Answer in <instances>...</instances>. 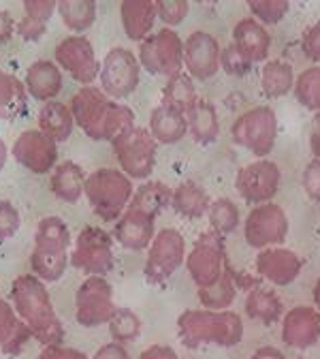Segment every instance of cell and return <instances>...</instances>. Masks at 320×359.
Segmentation results:
<instances>
[{"instance_id": "1", "label": "cell", "mask_w": 320, "mask_h": 359, "mask_svg": "<svg viewBox=\"0 0 320 359\" xmlns=\"http://www.w3.org/2000/svg\"><path fill=\"white\" fill-rule=\"evenodd\" d=\"M75 124L95 142H113L134 126V111L109 99L97 86H81L71 99Z\"/></svg>"}, {"instance_id": "2", "label": "cell", "mask_w": 320, "mask_h": 359, "mask_svg": "<svg viewBox=\"0 0 320 359\" xmlns=\"http://www.w3.org/2000/svg\"><path fill=\"white\" fill-rule=\"evenodd\" d=\"M11 299L18 317L26 323L32 338L43 346L62 344L64 325L56 314L48 285L34 274H22L11 283Z\"/></svg>"}, {"instance_id": "3", "label": "cell", "mask_w": 320, "mask_h": 359, "mask_svg": "<svg viewBox=\"0 0 320 359\" xmlns=\"http://www.w3.org/2000/svg\"><path fill=\"white\" fill-rule=\"evenodd\" d=\"M177 336L186 348L203 344L237 346L244 338V321L233 310H184L177 317Z\"/></svg>"}, {"instance_id": "4", "label": "cell", "mask_w": 320, "mask_h": 359, "mask_svg": "<svg viewBox=\"0 0 320 359\" xmlns=\"http://www.w3.org/2000/svg\"><path fill=\"white\" fill-rule=\"evenodd\" d=\"M73 238L69 224L60 216H45L34 233V248L30 252V269L45 285L58 283L71 263L69 248Z\"/></svg>"}, {"instance_id": "5", "label": "cell", "mask_w": 320, "mask_h": 359, "mask_svg": "<svg viewBox=\"0 0 320 359\" xmlns=\"http://www.w3.org/2000/svg\"><path fill=\"white\" fill-rule=\"evenodd\" d=\"M92 212L105 220V222H116L128 208L134 187L132 180L113 167H103L92 171L85 177V193Z\"/></svg>"}, {"instance_id": "6", "label": "cell", "mask_w": 320, "mask_h": 359, "mask_svg": "<svg viewBox=\"0 0 320 359\" xmlns=\"http://www.w3.org/2000/svg\"><path fill=\"white\" fill-rule=\"evenodd\" d=\"M231 140L237 146L256 154L258 158L271 154L278 140V116L273 107L256 105L237 116L231 124Z\"/></svg>"}, {"instance_id": "7", "label": "cell", "mask_w": 320, "mask_h": 359, "mask_svg": "<svg viewBox=\"0 0 320 359\" xmlns=\"http://www.w3.org/2000/svg\"><path fill=\"white\" fill-rule=\"evenodd\" d=\"M71 265L85 276H107L113 265V236L103 227H83L73 240Z\"/></svg>"}, {"instance_id": "8", "label": "cell", "mask_w": 320, "mask_h": 359, "mask_svg": "<svg viewBox=\"0 0 320 359\" xmlns=\"http://www.w3.org/2000/svg\"><path fill=\"white\" fill-rule=\"evenodd\" d=\"M111 148L120 163V171H124L130 180H146L154 171L158 142L152 137L148 128H128L111 142Z\"/></svg>"}, {"instance_id": "9", "label": "cell", "mask_w": 320, "mask_h": 359, "mask_svg": "<svg viewBox=\"0 0 320 359\" xmlns=\"http://www.w3.org/2000/svg\"><path fill=\"white\" fill-rule=\"evenodd\" d=\"M118 306L113 297V287L105 276H88L75 293V319L81 327L109 325L116 317Z\"/></svg>"}, {"instance_id": "10", "label": "cell", "mask_w": 320, "mask_h": 359, "mask_svg": "<svg viewBox=\"0 0 320 359\" xmlns=\"http://www.w3.org/2000/svg\"><path fill=\"white\" fill-rule=\"evenodd\" d=\"M139 62L152 75L173 77L184 67V41L173 28H160L139 43Z\"/></svg>"}, {"instance_id": "11", "label": "cell", "mask_w": 320, "mask_h": 359, "mask_svg": "<svg viewBox=\"0 0 320 359\" xmlns=\"http://www.w3.org/2000/svg\"><path fill=\"white\" fill-rule=\"evenodd\" d=\"M188 252H186V240L177 229H162L154 236L148 259L144 265L146 280L154 287L165 285L177 269L184 265Z\"/></svg>"}, {"instance_id": "12", "label": "cell", "mask_w": 320, "mask_h": 359, "mask_svg": "<svg viewBox=\"0 0 320 359\" xmlns=\"http://www.w3.org/2000/svg\"><path fill=\"white\" fill-rule=\"evenodd\" d=\"M101 90L113 101L130 97L141 79V62L126 48H113L101 62Z\"/></svg>"}, {"instance_id": "13", "label": "cell", "mask_w": 320, "mask_h": 359, "mask_svg": "<svg viewBox=\"0 0 320 359\" xmlns=\"http://www.w3.org/2000/svg\"><path fill=\"white\" fill-rule=\"evenodd\" d=\"M186 269L197 289H207L220 280L226 269V250L224 240L218 231L209 229L199 236L186 257Z\"/></svg>"}, {"instance_id": "14", "label": "cell", "mask_w": 320, "mask_h": 359, "mask_svg": "<svg viewBox=\"0 0 320 359\" xmlns=\"http://www.w3.org/2000/svg\"><path fill=\"white\" fill-rule=\"evenodd\" d=\"M244 236L248 246L252 248H269L280 246L288 236V216L282 205L267 201L254 205L244 222Z\"/></svg>"}, {"instance_id": "15", "label": "cell", "mask_w": 320, "mask_h": 359, "mask_svg": "<svg viewBox=\"0 0 320 359\" xmlns=\"http://www.w3.org/2000/svg\"><path fill=\"white\" fill-rule=\"evenodd\" d=\"M56 65L64 69L77 83L90 86L101 75V65L97 60L95 48L88 36L71 34L56 45Z\"/></svg>"}, {"instance_id": "16", "label": "cell", "mask_w": 320, "mask_h": 359, "mask_svg": "<svg viewBox=\"0 0 320 359\" xmlns=\"http://www.w3.org/2000/svg\"><path fill=\"white\" fill-rule=\"evenodd\" d=\"M280 167L269 158H256L237 171L235 189L237 193L254 205L267 203L276 197L280 189Z\"/></svg>"}, {"instance_id": "17", "label": "cell", "mask_w": 320, "mask_h": 359, "mask_svg": "<svg viewBox=\"0 0 320 359\" xmlns=\"http://www.w3.org/2000/svg\"><path fill=\"white\" fill-rule=\"evenodd\" d=\"M11 154L24 169H28L30 173L43 175L48 171H54L58 163V144L43 130L28 128L20 133Z\"/></svg>"}, {"instance_id": "18", "label": "cell", "mask_w": 320, "mask_h": 359, "mask_svg": "<svg viewBox=\"0 0 320 359\" xmlns=\"http://www.w3.org/2000/svg\"><path fill=\"white\" fill-rule=\"evenodd\" d=\"M222 48L214 34L205 30H195L184 41V65L190 77L209 79L220 69Z\"/></svg>"}, {"instance_id": "19", "label": "cell", "mask_w": 320, "mask_h": 359, "mask_svg": "<svg viewBox=\"0 0 320 359\" xmlns=\"http://www.w3.org/2000/svg\"><path fill=\"white\" fill-rule=\"evenodd\" d=\"M303 267V261L297 252L284 248V246H269L263 248L256 257V272L263 280L286 287L297 280Z\"/></svg>"}, {"instance_id": "20", "label": "cell", "mask_w": 320, "mask_h": 359, "mask_svg": "<svg viewBox=\"0 0 320 359\" xmlns=\"http://www.w3.org/2000/svg\"><path fill=\"white\" fill-rule=\"evenodd\" d=\"M154 227H156V216L141 212L137 208H126V212L116 220L113 227V238L116 242L132 252H139L150 248L154 240Z\"/></svg>"}, {"instance_id": "21", "label": "cell", "mask_w": 320, "mask_h": 359, "mask_svg": "<svg viewBox=\"0 0 320 359\" xmlns=\"http://www.w3.org/2000/svg\"><path fill=\"white\" fill-rule=\"evenodd\" d=\"M282 340L291 348H312L320 340V310L312 306H295L282 319Z\"/></svg>"}, {"instance_id": "22", "label": "cell", "mask_w": 320, "mask_h": 359, "mask_svg": "<svg viewBox=\"0 0 320 359\" xmlns=\"http://www.w3.org/2000/svg\"><path fill=\"white\" fill-rule=\"evenodd\" d=\"M24 83H26L28 95L34 101H41V103L56 101L64 83L62 69L54 60H34L26 69Z\"/></svg>"}, {"instance_id": "23", "label": "cell", "mask_w": 320, "mask_h": 359, "mask_svg": "<svg viewBox=\"0 0 320 359\" xmlns=\"http://www.w3.org/2000/svg\"><path fill=\"white\" fill-rule=\"evenodd\" d=\"M233 45L252 65L267 62L269 48H271V34L258 20L242 18L233 28Z\"/></svg>"}, {"instance_id": "24", "label": "cell", "mask_w": 320, "mask_h": 359, "mask_svg": "<svg viewBox=\"0 0 320 359\" xmlns=\"http://www.w3.org/2000/svg\"><path fill=\"white\" fill-rule=\"evenodd\" d=\"M30 338L32 334L26 327V323L18 317L13 304L0 297V351L5 355L18 357L24 353Z\"/></svg>"}, {"instance_id": "25", "label": "cell", "mask_w": 320, "mask_h": 359, "mask_svg": "<svg viewBox=\"0 0 320 359\" xmlns=\"http://www.w3.org/2000/svg\"><path fill=\"white\" fill-rule=\"evenodd\" d=\"M122 28L130 41H144L150 36L156 22V3L152 0H124L120 5Z\"/></svg>"}, {"instance_id": "26", "label": "cell", "mask_w": 320, "mask_h": 359, "mask_svg": "<svg viewBox=\"0 0 320 359\" xmlns=\"http://www.w3.org/2000/svg\"><path fill=\"white\" fill-rule=\"evenodd\" d=\"M150 133L158 144L171 146L188 133V120L181 111L160 103L150 114Z\"/></svg>"}, {"instance_id": "27", "label": "cell", "mask_w": 320, "mask_h": 359, "mask_svg": "<svg viewBox=\"0 0 320 359\" xmlns=\"http://www.w3.org/2000/svg\"><path fill=\"white\" fill-rule=\"evenodd\" d=\"M85 177L88 175L77 163L73 161L58 163L50 177L52 193L64 203H77L81 195L85 193Z\"/></svg>"}, {"instance_id": "28", "label": "cell", "mask_w": 320, "mask_h": 359, "mask_svg": "<svg viewBox=\"0 0 320 359\" xmlns=\"http://www.w3.org/2000/svg\"><path fill=\"white\" fill-rule=\"evenodd\" d=\"M36 122H39V130L50 135L56 144L67 142L73 135V126H75V118H73L71 107L60 103V101L43 103L39 114H36Z\"/></svg>"}, {"instance_id": "29", "label": "cell", "mask_w": 320, "mask_h": 359, "mask_svg": "<svg viewBox=\"0 0 320 359\" xmlns=\"http://www.w3.org/2000/svg\"><path fill=\"white\" fill-rule=\"evenodd\" d=\"M56 11V0H24V18L18 24V34L30 43L39 41L48 30V24Z\"/></svg>"}, {"instance_id": "30", "label": "cell", "mask_w": 320, "mask_h": 359, "mask_svg": "<svg viewBox=\"0 0 320 359\" xmlns=\"http://www.w3.org/2000/svg\"><path fill=\"white\" fill-rule=\"evenodd\" d=\"M244 308L250 319L260 321L263 325L276 323L284 314V304L278 297V293L267 287H260V285H254L252 289H248Z\"/></svg>"}, {"instance_id": "31", "label": "cell", "mask_w": 320, "mask_h": 359, "mask_svg": "<svg viewBox=\"0 0 320 359\" xmlns=\"http://www.w3.org/2000/svg\"><path fill=\"white\" fill-rule=\"evenodd\" d=\"M171 205L179 216H184V218H201L207 214V210L211 205V197L199 182L186 180V182H181L173 189Z\"/></svg>"}, {"instance_id": "32", "label": "cell", "mask_w": 320, "mask_h": 359, "mask_svg": "<svg viewBox=\"0 0 320 359\" xmlns=\"http://www.w3.org/2000/svg\"><path fill=\"white\" fill-rule=\"evenodd\" d=\"M186 120H188V130L193 133L197 144H211L218 140L220 135L218 109L207 99L199 97L197 103L186 111Z\"/></svg>"}, {"instance_id": "33", "label": "cell", "mask_w": 320, "mask_h": 359, "mask_svg": "<svg viewBox=\"0 0 320 359\" xmlns=\"http://www.w3.org/2000/svg\"><path fill=\"white\" fill-rule=\"evenodd\" d=\"M28 90L26 83L13 75H0V120H18L28 109Z\"/></svg>"}, {"instance_id": "34", "label": "cell", "mask_w": 320, "mask_h": 359, "mask_svg": "<svg viewBox=\"0 0 320 359\" xmlns=\"http://www.w3.org/2000/svg\"><path fill=\"white\" fill-rule=\"evenodd\" d=\"M295 79L297 77L293 67L282 58L267 60L260 69V88L269 99H280L288 95L295 88Z\"/></svg>"}, {"instance_id": "35", "label": "cell", "mask_w": 320, "mask_h": 359, "mask_svg": "<svg viewBox=\"0 0 320 359\" xmlns=\"http://www.w3.org/2000/svg\"><path fill=\"white\" fill-rule=\"evenodd\" d=\"M199 95L195 81L188 73H177L162 86V105H169L186 116V111L197 103Z\"/></svg>"}, {"instance_id": "36", "label": "cell", "mask_w": 320, "mask_h": 359, "mask_svg": "<svg viewBox=\"0 0 320 359\" xmlns=\"http://www.w3.org/2000/svg\"><path fill=\"white\" fill-rule=\"evenodd\" d=\"M58 15L69 30L85 32L99 15V5L95 0H58Z\"/></svg>"}, {"instance_id": "37", "label": "cell", "mask_w": 320, "mask_h": 359, "mask_svg": "<svg viewBox=\"0 0 320 359\" xmlns=\"http://www.w3.org/2000/svg\"><path fill=\"white\" fill-rule=\"evenodd\" d=\"M171 197H173V191L162 184V182H144L141 187L134 189V195L128 203V208H137L141 212H148L152 216L158 218V214L171 205Z\"/></svg>"}, {"instance_id": "38", "label": "cell", "mask_w": 320, "mask_h": 359, "mask_svg": "<svg viewBox=\"0 0 320 359\" xmlns=\"http://www.w3.org/2000/svg\"><path fill=\"white\" fill-rule=\"evenodd\" d=\"M197 295H199L203 308H209V310H228L231 308V304L235 302V295H237V285L233 280L231 267L226 265L220 280L207 289H199Z\"/></svg>"}, {"instance_id": "39", "label": "cell", "mask_w": 320, "mask_h": 359, "mask_svg": "<svg viewBox=\"0 0 320 359\" xmlns=\"http://www.w3.org/2000/svg\"><path fill=\"white\" fill-rule=\"evenodd\" d=\"M297 101L314 114H320V67H309L301 71L295 79Z\"/></svg>"}, {"instance_id": "40", "label": "cell", "mask_w": 320, "mask_h": 359, "mask_svg": "<svg viewBox=\"0 0 320 359\" xmlns=\"http://www.w3.org/2000/svg\"><path fill=\"white\" fill-rule=\"evenodd\" d=\"M207 218H209L211 229L218 231L220 236L233 233L239 224V208L231 199L220 197V199L211 201V205L207 210Z\"/></svg>"}, {"instance_id": "41", "label": "cell", "mask_w": 320, "mask_h": 359, "mask_svg": "<svg viewBox=\"0 0 320 359\" xmlns=\"http://www.w3.org/2000/svg\"><path fill=\"white\" fill-rule=\"evenodd\" d=\"M109 334L113 342H132L141 334V319L128 308H118L116 317L109 321Z\"/></svg>"}, {"instance_id": "42", "label": "cell", "mask_w": 320, "mask_h": 359, "mask_svg": "<svg viewBox=\"0 0 320 359\" xmlns=\"http://www.w3.org/2000/svg\"><path fill=\"white\" fill-rule=\"evenodd\" d=\"M288 0H248V9L254 20L265 24H278L288 13Z\"/></svg>"}, {"instance_id": "43", "label": "cell", "mask_w": 320, "mask_h": 359, "mask_svg": "<svg viewBox=\"0 0 320 359\" xmlns=\"http://www.w3.org/2000/svg\"><path fill=\"white\" fill-rule=\"evenodd\" d=\"M220 69L233 77H244L250 73L252 62L235 48L233 43H228L226 48H222V54H220Z\"/></svg>"}, {"instance_id": "44", "label": "cell", "mask_w": 320, "mask_h": 359, "mask_svg": "<svg viewBox=\"0 0 320 359\" xmlns=\"http://www.w3.org/2000/svg\"><path fill=\"white\" fill-rule=\"evenodd\" d=\"M22 227V216L13 201L0 199V242H7L18 236Z\"/></svg>"}, {"instance_id": "45", "label": "cell", "mask_w": 320, "mask_h": 359, "mask_svg": "<svg viewBox=\"0 0 320 359\" xmlns=\"http://www.w3.org/2000/svg\"><path fill=\"white\" fill-rule=\"evenodd\" d=\"M156 15L165 22V26H177L188 15V0H158Z\"/></svg>"}, {"instance_id": "46", "label": "cell", "mask_w": 320, "mask_h": 359, "mask_svg": "<svg viewBox=\"0 0 320 359\" xmlns=\"http://www.w3.org/2000/svg\"><path fill=\"white\" fill-rule=\"evenodd\" d=\"M301 50L305 58L314 62V67H320V22H314L307 26L301 34Z\"/></svg>"}, {"instance_id": "47", "label": "cell", "mask_w": 320, "mask_h": 359, "mask_svg": "<svg viewBox=\"0 0 320 359\" xmlns=\"http://www.w3.org/2000/svg\"><path fill=\"white\" fill-rule=\"evenodd\" d=\"M301 184L309 199L320 201V158H312L307 163V167L303 169Z\"/></svg>"}, {"instance_id": "48", "label": "cell", "mask_w": 320, "mask_h": 359, "mask_svg": "<svg viewBox=\"0 0 320 359\" xmlns=\"http://www.w3.org/2000/svg\"><path fill=\"white\" fill-rule=\"evenodd\" d=\"M36 359H90L83 351L73 348V346H64V344H50L43 346Z\"/></svg>"}, {"instance_id": "49", "label": "cell", "mask_w": 320, "mask_h": 359, "mask_svg": "<svg viewBox=\"0 0 320 359\" xmlns=\"http://www.w3.org/2000/svg\"><path fill=\"white\" fill-rule=\"evenodd\" d=\"M92 359H130V355L124 348V344H120V342H107V344H103L95 353Z\"/></svg>"}, {"instance_id": "50", "label": "cell", "mask_w": 320, "mask_h": 359, "mask_svg": "<svg viewBox=\"0 0 320 359\" xmlns=\"http://www.w3.org/2000/svg\"><path fill=\"white\" fill-rule=\"evenodd\" d=\"M139 359H179L175 348H171L169 344H150L148 348L141 351Z\"/></svg>"}, {"instance_id": "51", "label": "cell", "mask_w": 320, "mask_h": 359, "mask_svg": "<svg viewBox=\"0 0 320 359\" xmlns=\"http://www.w3.org/2000/svg\"><path fill=\"white\" fill-rule=\"evenodd\" d=\"M13 30H18V26H15L11 13L0 7V43L9 41L13 36Z\"/></svg>"}, {"instance_id": "52", "label": "cell", "mask_w": 320, "mask_h": 359, "mask_svg": "<svg viewBox=\"0 0 320 359\" xmlns=\"http://www.w3.org/2000/svg\"><path fill=\"white\" fill-rule=\"evenodd\" d=\"M309 148L314 158H320V114L314 116L312 128H309Z\"/></svg>"}, {"instance_id": "53", "label": "cell", "mask_w": 320, "mask_h": 359, "mask_svg": "<svg viewBox=\"0 0 320 359\" xmlns=\"http://www.w3.org/2000/svg\"><path fill=\"white\" fill-rule=\"evenodd\" d=\"M250 359H286V355L276 346H260L252 353Z\"/></svg>"}, {"instance_id": "54", "label": "cell", "mask_w": 320, "mask_h": 359, "mask_svg": "<svg viewBox=\"0 0 320 359\" xmlns=\"http://www.w3.org/2000/svg\"><path fill=\"white\" fill-rule=\"evenodd\" d=\"M7 158H9V150H7V144L3 142V137H0V171L5 169Z\"/></svg>"}, {"instance_id": "55", "label": "cell", "mask_w": 320, "mask_h": 359, "mask_svg": "<svg viewBox=\"0 0 320 359\" xmlns=\"http://www.w3.org/2000/svg\"><path fill=\"white\" fill-rule=\"evenodd\" d=\"M312 295H314V304H316V308L320 310V278L316 280V285H314V291H312Z\"/></svg>"}, {"instance_id": "56", "label": "cell", "mask_w": 320, "mask_h": 359, "mask_svg": "<svg viewBox=\"0 0 320 359\" xmlns=\"http://www.w3.org/2000/svg\"><path fill=\"white\" fill-rule=\"evenodd\" d=\"M3 73H5V71H3V69H0V75H3Z\"/></svg>"}]
</instances>
